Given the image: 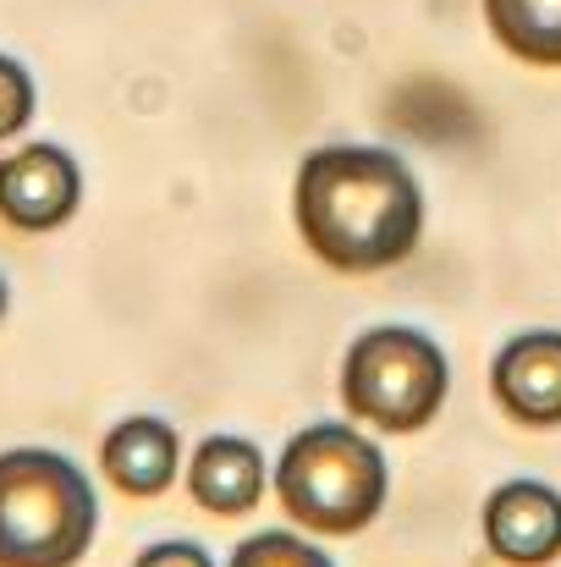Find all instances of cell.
<instances>
[{
	"label": "cell",
	"instance_id": "8",
	"mask_svg": "<svg viewBox=\"0 0 561 567\" xmlns=\"http://www.w3.org/2000/svg\"><path fill=\"white\" fill-rule=\"evenodd\" d=\"M100 468L127 496H166L183 474V435L155 413H133V419L105 430Z\"/></svg>",
	"mask_w": 561,
	"mask_h": 567
},
{
	"label": "cell",
	"instance_id": "11",
	"mask_svg": "<svg viewBox=\"0 0 561 567\" xmlns=\"http://www.w3.org/2000/svg\"><path fill=\"white\" fill-rule=\"evenodd\" d=\"M226 567H336L314 540L303 535H287V529H264V535H248Z\"/></svg>",
	"mask_w": 561,
	"mask_h": 567
},
{
	"label": "cell",
	"instance_id": "7",
	"mask_svg": "<svg viewBox=\"0 0 561 567\" xmlns=\"http://www.w3.org/2000/svg\"><path fill=\"white\" fill-rule=\"evenodd\" d=\"M490 385L501 413H512L529 430H551L561 424V331H523L512 337L496 364Z\"/></svg>",
	"mask_w": 561,
	"mask_h": 567
},
{
	"label": "cell",
	"instance_id": "14",
	"mask_svg": "<svg viewBox=\"0 0 561 567\" xmlns=\"http://www.w3.org/2000/svg\"><path fill=\"white\" fill-rule=\"evenodd\" d=\"M6 309H11V287H6V276H0V320H6Z\"/></svg>",
	"mask_w": 561,
	"mask_h": 567
},
{
	"label": "cell",
	"instance_id": "1",
	"mask_svg": "<svg viewBox=\"0 0 561 567\" xmlns=\"http://www.w3.org/2000/svg\"><path fill=\"white\" fill-rule=\"evenodd\" d=\"M298 231L336 270H391L424 237V188L380 144H325L298 166Z\"/></svg>",
	"mask_w": 561,
	"mask_h": 567
},
{
	"label": "cell",
	"instance_id": "5",
	"mask_svg": "<svg viewBox=\"0 0 561 567\" xmlns=\"http://www.w3.org/2000/svg\"><path fill=\"white\" fill-rule=\"evenodd\" d=\"M83 204V172L61 144H22L0 161V220L17 231H55Z\"/></svg>",
	"mask_w": 561,
	"mask_h": 567
},
{
	"label": "cell",
	"instance_id": "2",
	"mask_svg": "<svg viewBox=\"0 0 561 567\" xmlns=\"http://www.w3.org/2000/svg\"><path fill=\"white\" fill-rule=\"evenodd\" d=\"M94 535L100 491L66 452H0V567H77Z\"/></svg>",
	"mask_w": 561,
	"mask_h": 567
},
{
	"label": "cell",
	"instance_id": "6",
	"mask_svg": "<svg viewBox=\"0 0 561 567\" xmlns=\"http://www.w3.org/2000/svg\"><path fill=\"white\" fill-rule=\"evenodd\" d=\"M485 546L512 567H546L561 557V491L540 480H507L485 502Z\"/></svg>",
	"mask_w": 561,
	"mask_h": 567
},
{
	"label": "cell",
	"instance_id": "3",
	"mask_svg": "<svg viewBox=\"0 0 561 567\" xmlns=\"http://www.w3.org/2000/svg\"><path fill=\"white\" fill-rule=\"evenodd\" d=\"M276 502L314 535H359L385 507V452L353 424H303L270 468Z\"/></svg>",
	"mask_w": 561,
	"mask_h": 567
},
{
	"label": "cell",
	"instance_id": "9",
	"mask_svg": "<svg viewBox=\"0 0 561 567\" xmlns=\"http://www.w3.org/2000/svg\"><path fill=\"white\" fill-rule=\"evenodd\" d=\"M270 485V463L264 452L248 441V435H204L193 446V463H187V496L215 513V518H237V513H253L259 496Z\"/></svg>",
	"mask_w": 561,
	"mask_h": 567
},
{
	"label": "cell",
	"instance_id": "13",
	"mask_svg": "<svg viewBox=\"0 0 561 567\" xmlns=\"http://www.w3.org/2000/svg\"><path fill=\"white\" fill-rule=\"evenodd\" d=\"M133 567H215V557L198 540H160V546H144Z\"/></svg>",
	"mask_w": 561,
	"mask_h": 567
},
{
	"label": "cell",
	"instance_id": "12",
	"mask_svg": "<svg viewBox=\"0 0 561 567\" xmlns=\"http://www.w3.org/2000/svg\"><path fill=\"white\" fill-rule=\"evenodd\" d=\"M33 111H39L33 72H28L17 55H6V50H0V144H6V138H17V133L33 122Z\"/></svg>",
	"mask_w": 561,
	"mask_h": 567
},
{
	"label": "cell",
	"instance_id": "4",
	"mask_svg": "<svg viewBox=\"0 0 561 567\" xmlns=\"http://www.w3.org/2000/svg\"><path fill=\"white\" fill-rule=\"evenodd\" d=\"M446 391H451V364L440 342L413 326H374L342 359L347 413L391 435L424 430L440 413Z\"/></svg>",
	"mask_w": 561,
	"mask_h": 567
},
{
	"label": "cell",
	"instance_id": "10",
	"mask_svg": "<svg viewBox=\"0 0 561 567\" xmlns=\"http://www.w3.org/2000/svg\"><path fill=\"white\" fill-rule=\"evenodd\" d=\"M490 33L529 66H561V0H485Z\"/></svg>",
	"mask_w": 561,
	"mask_h": 567
}]
</instances>
